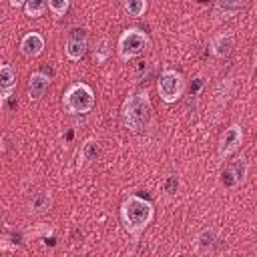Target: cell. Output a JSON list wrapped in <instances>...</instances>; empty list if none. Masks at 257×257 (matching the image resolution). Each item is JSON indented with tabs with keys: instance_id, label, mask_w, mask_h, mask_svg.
I'll return each mask as SVG.
<instances>
[{
	"instance_id": "1",
	"label": "cell",
	"mask_w": 257,
	"mask_h": 257,
	"mask_svg": "<svg viewBox=\"0 0 257 257\" xmlns=\"http://www.w3.org/2000/svg\"><path fill=\"white\" fill-rule=\"evenodd\" d=\"M153 217H155L153 203L139 195H128L120 205V221L131 235H139L141 231H145L151 225Z\"/></svg>"
},
{
	"instance_id": "2",
	"label": "cell",
	"mask_w": 257,
	"mask_h": 257,
	"mask_svg": "<svg viewBox=\"0 0 257 257\" xmlns=\"http://www.w3.org/2000/svg\"><path fill=\"white\" fill-rule=\"evenodd\" d=\"M122 122L128 131L133 133H139L143 131L145 126H149L151 118H153V104H151V98L147 92H135L131 96L124 98L122 102Z\"/></svg>"
},
{
	"instance_id": "3",
	"label": "cell",
	"mask_w": 257,
	"mask_h": 257,
	"mask_svg": "<svg viewBox=\"0 0 257 257\" xmlns=\"http://www.w3.org/2000/svg\"><path fill=\"white\" fill-rule=\"evenodd\" d=\"M94 106V92L84 82L70 84L62 94V108L68 114H84Z\"/></svg>"
},
{
	"instance_id": "4",
	"label": "cell",
	"mask_w": 257,
	"mask_h": 257,
	"mask_svg": "<svg viewBox=\"0 0 257 257\" xmlns=\"http://www.w3.org/2000/svg\"><path fill=\"white\" fill-rule=\"evenodd\" d=\"M149 48V36L139 28H128L118 36L116 52L122 60H133Z\"/></svg>"
},
{
	"instance_id": "5",
	"label": "cell",
	"mask_w": 257,
	"mask_h": 257,
	"mask_svg": "<svg viewBox=\"0 0 257 257\" xmlns=\"http://www.w3.org/2000/svg\"><path fill=\"white\" fill-rule=\"evenodd\" d=\"M157 92L163 102H167V104L177 102L185 92V76L173 68L163 70L157 80Z\"/></svg>"
},
{
	"instance_id": "6",
	"label": "cell",
	"mask_w": 257,
	"mask_h": 257,
	"mask_svg": "<svg viewBox=\"0 0 257 257\" xmlns=\"http://www.w3.org/2000/svg\"><path fill=\"white\" fill-rule=\"evenodd\" d=\"M86 30H70L68 36H66V42H64V54L68 60H80L84 54H86Z\"/></svg>"
},
{
	"instance_id": "7",
	"label": "cell",
	"mask_w": 257,
	"mask_h": 257,
	"mask_svg": "<svg viewBox=\"0 0 257 257\" xmlns=\"http://www.w3.org/2000/svg\"><path fill=\"white\" fill-rule=\"evenodd\" d=\"M243 143V128L239 124H231L225 128V133L219 139V157L225 159L229 155H233Z\"/></svg>"
},
{
	"instance_id": "8",
	"label": "cell",
	"mask_w": 257,
	"mask_h": 257,
	"mask_svg": "<svg viewBox=\"0 0 257 257\" xmlns=\"http://www.w3.org/2000/svg\"><path fill=\"white\" fill-rule=\"evenodd\" d=\"M209 48H211V54L213 56L227 58L233 52V48H235V36L231 32H221V34H217V36L211 38Z\"/></svg>"
},
{
	"instance_id": "9",
	"label": "cell",
	"mask_w": 257,
	"mask_h": 257,
	"mask_svg": "<svg viewBox=\"0 0 257 257\" xmlns=\"http://www.w3.org/2000/svg\"><path fill=\"white\" fill-rule=\"evenodd\" d=\"M44 50V38L40 32H28L22 36L20 40V52L26 58H36L38 54H42Z\"/></svg>"
},
{
	"instance_id": "10",
	"label": "cell",
	"mask_w": 257,
	"mask_h": 257,
	"mask_svg": "<svg viewBox=\"0 0 257 257\" xmlns=\"http://www.w3.org/2000/svg\"><path fill=\"white\" fill-rule=\"evenodd\" d=\"M48 86H50V78L44 72H40V70L32 72L30 78H28V96H30V100L42 98L44 92L48 90Z\"/></svg>"
},
{
	"instance_id": "11",
	"label": "cell",
	"mask_w": 257,
	"mask_h": 257,
	"mask_svg": "<svg viewBox=\"0 0 257 257\" xmlns=\"http://www.w3.org/2000/svg\"><path fill=\"white\" fill-rule=\"evenodd\" d=\"M50 207H52V197L46 191L34 193L30 197V201H28V209H30L32 215H44V213L50 211Z\"/></svg>"
},
{
	"instance_id": "12",
	"label": "cell",
	"mask_w": 257,
	"mask_h": 257,
	"mask_svg": "<svg viewBox=\"0 0 257 257\" xmlns=\"http://www.w3.org/2000/svg\"><path fill=\"white\" fill-rule=\"evenodd\" d=\"M14 86H16V74H14L12 66L0 62V96L2 98L10 96Z\"/></svg>"
},
{
	"instance_id": "13",
	"label": "cell",
	"mask_w": 257,
	"mask_h": 257,
	"mask_svg": "<svg viewBox=\"0 0 257 257\" xmlns=\"http://www.w3.org/2000/svg\"><path fill=\"white\" fill-rule=\"evenodd\" d=\"M217 237H219V231H217V227H205L199 235H197V249L199 251H209L213 245H215V241H217Z\"/></svg>"
},
{
	"instance_id": "14",
	"label": "cell",
	"mask_w": 257,
	"mask_h": 257,
	"mask_svg": "<svg viewBox=\"0 0 257 257\" xmlns=\"http://www.w3.org/2000/svg\"><path fill=\"white\" fill-rule=\"evenodd\" d=\"M100 155V145L96 139H86L84 145H82V151H80V159L82 163H92L96 161Z\"/></svg>"
},
{
	"instance_id": "15",
	"label": "cell",
	"mask_w": 257,
	"mask_h": 257,
	"mask_svg": "<svg viewBox=\"0 0 257 257\" xmlns=\"http://www.w3.org/2000/svg\"><path fill=\"white\" fill-rule=\"evenodd\" d=\"M229 171H231V177H233L235 187H237V185H241V183L245 181V177H247V173H249V161L241 157V159H237V161L229 167Z\"/></svg>"
},
{
	"instance_id": "16",
	"label": "cell",
	"mask_w": 257,
	"mask_h": 257,
	"mask_svg": "<svg viewBox=\"0 0 257 257\" xmlns=\"http://www.w3.org/2000/svg\"><path fill=\"white\" fill-rule=\"evenodd\" d=\"M122 8L128 16L141 18V16H145V12L149 8V2L147 0H122Z\"/></svg>"
},
{
	"instance_id": "17",
	"label": "cell",
	"mask_w": 257,
	"mask_h": 257,
	"mask_svg": "<svg viewBox=\"0 0 257 257\" xmlns=\"http://www.w3.org/2000/svg\"><path fill=\"white\" fill-rule=\"evenodd\" d=\"M245 4H247V0H217V10L215 12H225V18H231Z\"/></svg>"
},
{
	"instance_id": "18",
	"label": "cell",
	"mask_w": 257,
	"mask_h": 257,
	"mask_svg": "<svg viewBox=\"0 0 257 257\" xmlns=\"http://www.w3.org/2000/svg\"><path fill=\"white\" fill-rule=\"evenodd\" d=\"M46 6H48L46 0H26V2H24V12H26V16H30V18H38V16L44 14Z\"/></svg>"
},
{
	"instance_id": "19",
	"label": "cell",
	"mask_w": 257,
	"mask_h": 257,
	"mask_svg": "<svg viewBox=\"0 0 257 257\" xmlns=\"http://www.w3.org/2000/svg\"><path fill=\"white\" fill-rule=\"evenodd\" d=\"M108 46H110L108 44V38H100L96 42V48H94V62L96 64H102L108 58V54H110V48Z\"/></svg>"
},
{
	"instance_id": "20",
	"label": "cell",
	"mask_w": 257,
	"mask_h": 257,
	"mask_svg": "<svg viewBox=\"0 0 257 257\" xmlns=\"http://www.w3.org/2000/svg\"><path fill=\"white\" fill-rule=\"evenodd\" d=\"M46 4L54 16H64L66 10L70 8V0H46Z\"/></svg>"
},
{
	"instance_id": "21",
	"label": "cell",
	"mask_w": 257,
	"mask_h": 257,
	"mask_svg": "<svg viewBox=\"0 0 257 257\" xmlns=\"http://www.w3.org/2000/svg\"><path fill=\"white\" fill-rule=\"evenodd\" d=\"M8 2H10V6H12V8H20V6H24V2H26V0H8Z\"/></svg>"
}]
</instances>
